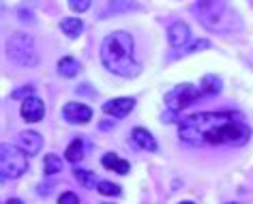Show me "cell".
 <instances>
[{
    "mask_svg": "<svg viewBox=\"0 0 253 204\" xmlns=\"http://www.w3.org/2000/svg\"><path fill=\"white\" fill-rule=\"evenodd\" d=\"M178 138L189 146H243L251 127L238 112H200L180 120Z\"/></svg>",
    "mask_w": 253,
    "mask_h": 204,
    "instance_id": "1",
    "label": "cell"
},
{
    "mask_svg": "<svg viewBox=\"0 0 253 204\" xmlns=\"http://www.w3.org/2000/svg\"><path fill=\"white\" fill-rule=\"evenodd\" d=\"M101 62L114 75L135 78L142 67L133 56V37L125 30L110 33L101 43Z\"/></svg>",
    "mask_w": 253,
    "mask_h": 204,
    "instance_id": "2",
    "label": "cell"
},
{
    "mask_svg": "<svg viewBox=\"0 0 253 204\" xmlns=\"http://www.w3.org/2000/svg\"><path fill=\"white\" fill-rule=\"evenodd\" d=\"M9 58L17 62L20 67H37L39 65V52H37L35 39L26 33H15L7 41Z\"/></svg>",
    "mask_w": 253,
    "mask_h": 204,
    "instance_id": "3",
    "label": "cell"
},
{
    "mask_svg": "<svg viewBox=\"0 0 253 204\" xmlns=\"http://www.w3.org/2000/svg\"><path fill=\"white\" fill-rule=\"evenodd\" d=\"M28 170V155L20 146L2 144L0 146V174L2 178H20Z\"/></svg>",
    "mask_w": 253,
    "mask_h": 204,
    "instance_id": "4",
    "label": "cell"
},
{
    "mask_svg": "<svg viewBox=\"0 0 253 204\" xmlns=\"http://www.w3.org/2000/svg\"><path fill=\"white\" fill-rule=\"evenodd\" d=\"M204 97L200 91V86H193V84H178L174 86L172 91L166 95V105L169 107L172 112H180L185 107L198 103V101Z\"/></svg>",
    "mask_w": 253,
    "mask_h": 204,
    "instance_id": "5",
    "label": "cell"
},
{
    "mask_svg": "<svg viewBox=\"0 0 253 204\" xmlns=\"http://www.w3.org/2000/svg\"><path fill=\"white\" fill-rule=\"evenodd\" d=\"M225 0H198L193 4V13L206 28H217L225 13Z\"/></svg>",
    "mask_w": 253,
    "mask_h": 204,
    "instance_id": "6",
    "label": "cell"
},
{
    "mask_svg": "<svg viewBox=\"0 0 253 204\" xmlns=\"http://www.w3.org/2000/svg\"><path fill=\"white\" fill-rule=\"evenodd\" d=\"M62 118L71 125H86L92 118V110L86 103H80V101H69L62 107Z\"/></svg>",
    "mask_w": 253,
    "mask_h": 204,
    "instance_id": "7",
    "label": "cell"
},
{
    "mask_svg": "<svg viewBox=\"0 0 253 204\" xmlns=\"http://www.w3.org/2000/svg\"><path fill=\"white\" fill-rule=\"evenodd\" d=\"M22 118L26 120V123H39V120L45 116V103L39 99V97H28L22 101Z\"/></svg>",
    "mask_w": 253,
    "mask_h": 204,
    "instance_id": "8",
    "label": "cell"
},
{
    "mask_svg": "<svg viewBox=\"0 0 253 204\" xmlns=\"http://www.w3.org/2000/svg\"><path fill=\"white\" fill-rule=\"evenodd\" d=\"M135 107V99L133 97H118V99H110L103 103V112L110 114L114 118H125L126 114H131V110Z\"/></svg>",
    "mask_w": 253,
    "mask_h": 204,
    "instance_id": "9",
    "label": "cell"
},
{
    "mask_svg": "<svg viewBox=\"0 0 253 204\" xmlns=\"http://www.w3.org/2000/svg\"><path fill=\"white\" fill-rule=\"evenodd\" d=\"M131 140H133V144L142 151H148V153L159 151V144H157L155 136L148 129H144V127H135V129L131 131Z\"/></svg>",
    "mask_w": 253,
    "mask_h": 204,
    "instance_id": "10",
    "label": "cell"
},
{
    "mask_svg": "<svg viewBox=\"0 0 253 204\" xmlns=\"http://www.w3.org/2000/svg\"><path fill=\"white\" fill-rule=\"evenodd\" d=\"M168 39L172 43V48H182L191 39V28L185 22H172L168 28Z\"/></svg>",
    "mask_w": 253,
    "mask_h": 204,
    "instance_id": "11",
    "label": "cell"
},
{
    "mask_svg": "<svg viewBox=\"0 0 253 204\" xmlns=\"http://www.w3.org/2000/svg\"><path fill=\"white\" fill-rule=\"evenodd\" d=\"M17 142H20V149L26 153V155H37V153H41V149H43V138L37 131H22Z\"/></svg>",
    "mask_w": 253,
    "mask_h": 204,
    "instance_id": "12",
    "label": "cell"
},
{
    "mask_svg": "<svg viewBox=\"0 0 253 204\" xmlns=\"http://www.w3.org/2000/svg\"><path fill=\"white\" fill-rule=\"evenodd\" d=\"M101 163H103V168L118 172V174H126V172L131 170L129 161H126V159H120L118 155H114V153H105V155L101 157Z\"/></svg>",
    "mask_w": 253,
    "mask_h": 204,
    "instance_id": "13",
    "label": "cell"
},
{
    "mask_svg": "<svg viewBox=\"0 0 253 204\" xmlns=\"http://www.w3.org/2000/svg\"><path fill=\"white\" fill-rule=\"evenodd\" d=\"M200 91L204 97H217V95L221 93V80L217 78V75H212V73H208L202 78L200 82Z\"/></svg>",
    "mask_w": 253,
    "mask_h": 204,
    "instance_id": "14",
    "label": "cell"
},
{
    "mask_svg": "<svg viewBox=\"0 0 253 204\" xmlns=\"http://www.w3.org/2000/svg\"><path fill=\"white\" fill-rule=\"evenodd\" d=\"M60 30L69 39H78L82 35V30H84V22L78 20V17H65V20L60 22Z\"/></svg>",
    "mask_w": 253,
    "mask_h": 204,
    "instance_id": "15",
    "label": "cell"
},
{
    "mask_svg": "<svg viewBox=\"0 0 253 204\" xmlns=\"http://www.w3.org/2000/svg\"><path fill=\"white\" fill-rule=\"evenodd\" d=\"M58 73L62 78H75L80 73V62L73 56H65V58L58 60Z\"/></svg>",
    "mask_w": 253,
    "mask_h": 204,
    "instance_id": "16",
    "label": "cell"
},
{
    "mask_svg": "<svg viewBox=\"0 0 253 204\" xmlns=\"http://www.w3.org/2000/svg\"><path fill=\"white\" fill-rule=\"evenodd\" d=\"M73 174H75V178L80 181L82 187H86V189H97V187H99V178H97V174H94V172L75 168V170H73Z\"/></svg>",
    "mask_w": 253,
    "mask_h": 204,
    "instance_id": "17",
    "label": "cell"
},
{
    "mask_svg": "<svg viewBox=\"0 0 253 204\" xmlns=\"http://www.w3.org/2000/svg\"><path fill=\"white\" fill-rule=\"evenodd\" d=\"M82 157H84V144H82V140H73L65 151V159L71 163H78L82 161Z\"/></svg>",
    "mask_w": 253,
    "mask_h": 204,
    "instance_id": "18",
    "label": "cell"
},
{
    "mask_svg": "<svg viewBox=\"0 0 253 204\" xmlns=\"http://www.w3.org/2000/svg\"><path fill=\"white\" fill-rule=\"evenodd\" d=\"M131 9H137V4L129 2V0H110V4H107V9H105V15L125 13V11H131Z\"/></svg>",
    "mask_w": 253,
    "mask_h": 204,
    "instance_id": "19",
    "label": "cell"
},
{
    "mask_svg": "<svg viewBox=\"0 0 253 204\" xmlns=\"http://www.w3.org/2000/svg\"><path fill=\"white\" fill-rule=\"evenodd\" d=\"M60 170H62V159L58 155H45V159H43V172L47 176H52V174H58Z\"/></svg>",
    "mask_w": 253,
    "mask_h": 204,
    "instance_id": "20",
    "label": "cell"
},
{
    "mask_svg": "<svg viewBox=\"0 0 253 204\" xmlns=\"http://www.w3.org/2000/svg\"><path fill=\"white\" fill-rule=\"evenodd\" d=\"M206 48H211V41H206V39L193 41L189 48H182L180 52H176V54H174V58H178V56H187V54H195V52H200V50H206Z\"/></svg>",
    "mask_w": 253,
    "mask_h": 204,
    "instance_id": "21",
    "label": "cell"
},
{
    "mask_svg": "<svg viewBox=\"0 0 253 204\" xmlns=\"http://www.w3.org/2000/svg\"><path fill=\"white\" fill-rule=\"evenodd\" d=\"M97 191L101 196H120V187L116 183H110V181H99Z\"/></svg>",
    "mask_w": 253,
    "mask_h": 204,
    "instance_id": "22",
    "label": "cell"
},
{
    "mask_svg": "<svg viewBox=\"0 0 253 204\" xmlns=\"http://www.w3.org/2000/svg\"><path fill=\"white\" fill-rule=\"evenodd\" d=\"M35 95V86H22V88H15L13 93H11V99H28Z\"/></svg>",
    "mask_w": 253,
    "mask_h": 204,
    "instance_id": "23",
    "label": "cell"
},
{
    "mask_svg": "<svg viewBox=\"0 0 253 204\" xmlns=\"http://www.w3.org/2000/svg\"><path fill=\"white\" fill-rule=\"evenodd\" d=\"M90 2L92 0H69V7H71L73 13H84L90 7Z\"/></svg>",
    "mask_w": 253,
    "mask_h": 204,
    "instance_id": "24",
    "label": "cell"
},
{
    "mask_svg": "<svg viewBox=\"0 0 253 204\" xmlns=\"http://www.w3.org/2000/svg\"><path fill=\"white\" fill-rule=\"evenodd\" d=\"M58 204H80V198L73 194V191H65L60 198H58Z\"/></svg>",
    "mask_w": 253,
    "mask_h": 204,
    "instance_id": "25",
    "label": "cell"
},
{
    "mask_svg": "<svg viewBox=\"0 0 253 204\" xmlns=\"http://www.w3.org/2000/svg\"><path fill=\"white\" fill-rule=\"evenodd\" d=\"M52 187H54L52 183H47V185H41V187H39V194H41V196H47L49 191H52Z\"/></svg>",
    "mask_w": 253,
    "mask_h": 204,
    "instance_id": "26",
    "label": "cell"
},
{
    "mask_svg": "<svg viewBox=\"0 0 253 204\" xmlns=\"http://www.w3.org/2000/svg\"><path fill=\"white\" fill-rule=\"evenodd\" d=\"M4 204H24V202L20 200V198H9V200L4 202Z\"/></svg>",
    "mask_w": 253,
    "mask_h": 204,
    "instance_id": "27",
    "label": "cell"
},
{
    "mask_svg": "<svg viewBox=\"0 0 253 204\" xmlns=\"http://www.w3.org/2000/svg\"><path fill=\"white\" fill-rule=\"evenodd\" d=\"M180 204H195V202H191V200H185V202H180Z\"/></svg>",
    "mask_w": 253,
    "mask_h": 204,
    "instance_id": "28",
    "label": "cell"
},
{
    "mask_svg": "<svg viewBox=\"0 0 253 204\" xmlns=\"http://www.w3.org/2000/svg\"><path fill=\"white\" fill-rule=\"evenodd\" d=\"M227 204H238V202H227Z\"/></svg>",
    "mask_w": 253,
    "mask_h": 204,
    "instance_id": "29",
    "label": "cell"
},
{
    "mask_svg": "<svg viewBox=\"0 0 253 204\" xmlns=\"http://www.w3.org/2000/svg\"><path fill=\"white\" fill-rule=\"evenodd\" d=\"M105 204H107V202H105Z\"/></svg>",
    "mask_w": 253,
    "mask_h": 204,
    "instance_id": "30",
    "label": "cell"
}]
</instances>
